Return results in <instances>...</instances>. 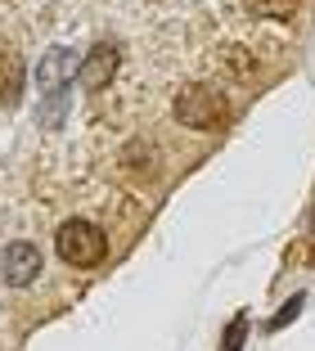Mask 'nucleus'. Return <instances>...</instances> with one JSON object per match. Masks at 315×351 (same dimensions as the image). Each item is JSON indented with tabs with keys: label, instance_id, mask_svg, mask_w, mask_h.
<instances>
[{
	"label": "nucleus",
	"instance_id": "nucleus-6",
	"mask_svg": "<svg viewBox=\"0 0 315 351\" xmlns=\"http://www.w3.org/2000/svg\"><path fill=\"white\" fill-rule=\"evenodd\" d=\"M19 95H23V59L0 50V108H10Z\"/></svg>",
	"mask_w": 315,
	"mask_h": 351
},
{
	"label": "nucleus",
	"instance_id": "nucleus-8",
	"mask_svg": "<svg viewBox=\"0 0 315 351\" xmlns=\"http://www.w3.org/2000/svg\"><path fill=\"white\" fill-rule=\"evenodd\" d=\"M297 306H302V298H293V302H288V306H284V311H279V315L270 320V329H279V324H288V320L297 315Z\"/></svg>",
	"mask_w": 315,
	"mask_h": 351
},
{
	"label": "nucleus",
	"instance_id": "nucleus-4",
	"mask_svg": "<svg viewBox=\"0 0 315 351\" xmlns=\"http://www.w3.org/2000/svg\"><path fill=\"white\" fill-rule=\"evenodd\" d=\"M36 275H45V257L32 239H14L0 248V279L14 284V289H27Z\"/></svg>",
	"mask_w": 315,
	"mask_h": 351
},
{
	"label": "nucleus",
	"instance_id": "nucleus-3",
	"mask_svg": "<svg viewBox=\"0 0 315 351\" xmlns=\"http://www.w3.org/2000/svg\"><path fill=\"white\" fill-rule=\"evenodd\" d=\"M176 117H180L189 131H212L225 117V99L212 86H185V90L176 95Z\"/></svg>",
	"mask_w": 315,
	"mask_h": 351
},
{
	"label": "nucleus",
	"instance_id": "nucleus-7",
	"mask_svg": "<svg viewBox=\"0 0 315 351\" xmlns=\"http://www.w3.org/2000/svg\"><path fill=\"white\" fill-rule=\"evenodd\" d=\"M244 329H248V324H244V315H239V320L230 324V333H225V347H221V351H239V342H244Z\"/></svg>",
	"mask_w": 315,
	"mask_h": 351
},
{
	"label": "nucleus",
	"instance_id": "nucleus-2",
	"mask_svg": "<svg viewBox=\"0 0 315 351\" xmlns=\"http://www.w3.org/2000/svg\"><path fill=\"white\" fill-rule=\"evenodd\" d=\"M54 248H59V257L68 261V266L91 270V266H100V261L108 257V234H104L95 221L72 217V221H63V226H59V234H54Z\"/></svg>",
	"mask_w": 315,
	"mask_h": 351
},
{
	"label": "nucleus",
	"instance_id": "nucleus-1",
	"mask_svg": "<svg viewBox=\"0 0 315 351\" xmlns=\"http://www.w3.org/2000/svg\"><path fill=\"white\" fill-rule=\"evenodd\" d=\"M77 68H82L77 50H63V45H54V50L36 63V86H41V99H45V108L36 117H41L45 126H54L63 117V104H68V82L77 77Z\"/></svg>",
	"mask_w": 315,
	"mask_h": 351
},
{
	"label": "nucleus",
	"instance_id": "nucleus-5",
	"mask_svg": "<svg viewBox=\"0 0 315 351\" xmlns=\"http://www.w3.org/2000/svg\"><path fill=\"white\" fill-rule=\"evenodd\" d=\"M117 63H122V50L113 41H95L91 50H86L82 68H77V82H82V90H104V86L117 77Z\"/></svg>",
	"mask_w": 315,
	"mask_h": 351
}]
</instances>
